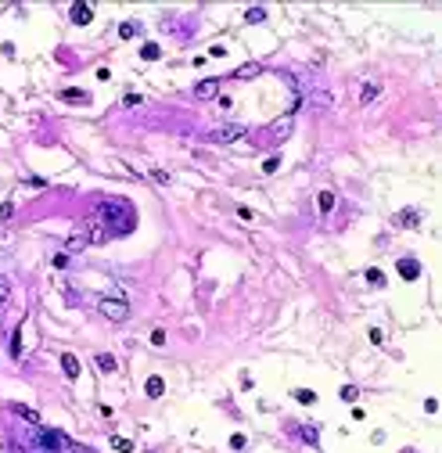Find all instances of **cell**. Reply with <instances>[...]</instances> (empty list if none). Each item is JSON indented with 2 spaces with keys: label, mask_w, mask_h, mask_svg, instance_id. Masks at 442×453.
Instances as JSON below:
<instances>
[{
  "label": "cell",
  "mask_w": 442,
  "mask_h": 453,
  "mask_svg": "<svg viewBox=\"0 0 442 453\" xmlns=\"http://www.w3.org/2000/svg\"><path fill=\"white\" fill-rule=\"evenodd\" d=\"M11 410H14V414H18V417H25V421H29V425H40V414L33 410V406H22V403H14V406H11Z\"/></svg>",
  "instance_id": "14"
},
{
  "label": "cell",
  "mask_w": 442,
  "mask_h": 453,
  "mask_svg": "<svg viewBox=\"0 0 442 453\" xmlns=\"http://www.w3.org/2000/svg\"><path fill=\"white\" fill-rule=\"evenodd\" d=\"M141 58H144V62H158V58H162V47H158V43H144V47H141Z\"/></svg>",
  "instance_id": "17"
},
{
  "label": "cell",
  "mask_w": 442,
  "mask_h": 453,
  "mask_svg": "<svg viewBox=\"0 0 442 453\" xmlns=\"http://www.w3.org/2000/svg\"><path fill=\"white\" fill-rule=\"evenodd\" d=\"M245 446H248L245 435H230V450H245Z\"/></svg>",
  "instance_id": "31"
},
{
  "label": "cell",
  "mask_w": 442,
  "mask_h": 453,
  "mask_svg": "<svg viewBox=\"0 0 442 453\" xmlns=\"http://www.w3.org/2000/svg\"><path fill=\"white\" fill-rule=\"evenodd\" d=\"M248 137V126H241V123H226V126H216L209 133V141L212 144H237V141H245Z\"/></svg>",
  "instance_id": "3"
},
{
  "label": "cell",
  "mask_w": 442,
  "mask_h": 453,
  "mask_svg": "<svg viewBox=\"0 0 442 453\" xmlns=\"http://www.w3.org/2000/svg\"><path fill=\"white\" fill-rule=\"evenodd\" d=\"M245 18H248V22H263V18H266V11H263V7H248V11H245Z\"/></svg>",
  "instance_id": "26"
},
{
  "label": "cell",
  "mask_w": 442,
  "mask_h": 453,
  "mask_svg": "<svg viewBox=\"0 0 442 453\" xmlns=\"http://www.w3.org/2000/svg\"><path fill=\"white\" fill-rule=\"evenodd\" d=\"M216 86H220L216 79H202V83L194 86V94H198V97H216Z\"/></svg>",
  "instance_id": "15"
},
{
  "label": "cell",
  "mask_w": 442,
  "mask_h": 453,
  "mask_svg": "<svg viewBox=\"0 0 442 453\" xmlns=\"http://www.w3.org/2000/svg\"><path fill=\"white\" fill-rule=\"evenodd\" d=\"M62 371H65L69 381H75V378H79V360H75L72 353H65V356H62Z\"/></svg>",
  "instance_id": "9"
},
{
  "label": "cell",
  "mask_w": 442,
  "mask_h": 453,
  "mask_svg": "<svg viewBox=\"0 0 442 453\" xmlns=\"http://www.w3.org/2000/svg\"><path fill=\"white\" fill-rule=\"evenodd\" d=\"M363 277H367V284H374V288H385V274H381L377 266H370V270H367Z\"/></svg>",
  "instance_id": "19"
},
{
  "label": "cell",
  "mask_w": 442,
  "mask_h": 453,
  "mask_svg": "<svg viewBox=\"0 0 442 453\" xmlns=\"http://www.w3.org/2000/svg\"><path fill=\"white\" fill-rule=\"evenodd\" d=\"M7 299H11V284L0 277V306H7Z\"/></svg>",
  "instance_id": "29"
},
{
  "label": "cell",
  "mask_w": 442,
  "mask_h": 453,
  "mask_svg": "<svg viewBox=\"0 0 442 453\" xmlns=\"http://www.w3.org/2000/svg\"><path fill=\"white\" fill-rule=\"evenodd\" d=\"M54 266H58V270H65V266H69V255H65V252H58V255H54Z\"/></svg>",
  "instance_id": "34"
},
{
  "label": "cell",
  "mask_w": 442,
  "mask_h": 453,
  "mask_svg": "<svg viewBox=\"0 0 442 453\" xmlns=\"http://www.w3.org/2000/svg\"><path fill=\"white\" fill-rule=\"evenodd\" d=\"M29 443H33L40 453H62L65 435H62V432H54V428H40V425H33V432H29Z\"/></svg>",
  "instance_id": "2"
},
{
  "label": "cell",
  "mask_w": 442,
  "mask_h": 453,
  "mask_svg": "<svg viewBox=\"0 0 442 453\" xmlns=\"http://www.w3.org/2000/svg\"><path fill=\"white\" fill-rule=\"evenodd\" d=\"M62 101H86V90H62Z\"/></svg>",
  "instance_id": "22"
},
{
  "label": "cell",
  "mask_w": 442,
  "mask_h": 453,
  "mask_svg": "<svg viewBox=\"0 0 442 453\" xmlns=\"http://www.w3.org/2000/svg\"><path fill=\"white\" fill-rule=\"evenodd\" d=\"M292 130H295V115H281V119H277V123H273L266 133H270L273 141H288V133H292Z\"/></svg>",
  "instance_id": "5"
},
{
  "label": "cell",
  "mask_w": 442,
  "mask_h": 453,
  "mask_svg": "<svg viewBox=\"0 0 442 453\" xmlns=\"http://www.w3.org/2000/svg\"><path fill=\"white\" fill-rule=\"evenodd\" d=\"M399 277L403 281H417L421 277V263L410 259V255H403V259H399Z\"/></svg>",
  "instance_id": "6"
},
{
  "label": "cell",
  "mask_w": 442,
  "mask_h": 453,
  "mask_svg": "<svg viewBox=\"0 0 442 453\" xmlns=\"http://www.w3.org/2000/svg\"><path fill=\"white\" fill-rule=\"evenodd\" d=\"M62 453H90V450H86V446H79V443H72V439H65Z\"/></svg>",
  "instance_id": "27"
},
{
  "label": "cell",
  "mask_w": 442,
  "mask_h": 453,
  "mask_svg": "<svg viewBox=\"0 0 442 453\" xmlns=\"http://www.w3.org/2000/svg\"><path fill=\"white\" fill-rule=\"evenodd\" d=\"M112 450H123V453H130V450H133V443H130V439H123V435H112Z\"/></svg>",
  "instance_id": "23"
},
{
  "label": "cell",
  "mask_w": 442,
  "mask_h": 453,
  "mask_svg": "<svg viewBox=\"0 0 442 453\" xmlns=\"http://www.w3.org/2000/svg\"><path fill=\"white\" fill-rule=\"evenodd\" d=\"M295 399L309 406V403H316V392H313V388H295Z\"/></svg>",
  "instance_id": "20"
},
{
  "label": "cell",
  "mask_w": 442,
  "mask_h": 453,
  "mask_svg": "<svg viewBox=\"0 0 442 453\" xmlns=\"http://www.w3.org/2000/svg\"><path fill=\"white\" fill-rule=\"evenodd\" d=\"M424 410H428V414H435V410H439V399H435V396H428V399H424Z\"/></svg>",
  "instance_id": "36"
},
{
  "label": "cell",
  "mask_w": 442,
  "mask_h": 453,
  "mask_svg": "<svg viewBox=\"0 0 442 453\" xmlns=\"http://www.w3.org/2000/svg\"><path fill=\"white\" fill-rule=\"evenodd\" d=\"M259 72H263V65H259V62H248V65L234 69V79H255Z\"/></svg>",
  "instance_id": "12"
},
{
  "label": "cell",
  "mask_w": 442,
  "mask_h": 453,
  "mask_svg": "<svg viewBox=\"0 0 442 453\" xmlns=\"http://www.w3.org/2000/svg\"><path fill=\"white\" fill-rule=\"evenodd\" d=\"M277 165H281V155H270V158L263 162V173H273V169H277Z\"/></svg>",
  "instance_id": "30"
},
{
  "label": "cell",
  "mask_w": 442,
  "mask_h": 453,
  "mask_svg": "<svg viewBox=\"0 0 442 453\" xmlns=\"http://www.w3.org/2000/svg\"><path fill=\"white\" fill-rule=\"evenodd\" d=\"M403 453H414V450H403Z\"/></svg>",
  "instance_id": "37"
},
{
  "label": "cell",
  "mask_w": 442,
  "mask_h": 453,
  "mask_svg": "<svg viewBox=\"0 0 442 453\" xmlns=\"http://www.w3.org/2000/svg\"><path fill=\"white\" fill-rule=\"evenodd\" d=\"M377 94H381V83H374V79H367V83H363V86H360V104H370V101H374Z\"/></svg>",
  "instance_id": "8"
},
{
  "label": "cell",
  "mask_w": 442,
  "mask_h": 453,
  "mask_svg": "<svg viewBox=\"0 0 442 453\" xmlns=\"http://www.w3.org/2000/svg\"><path fill=\"white\" fill-rule=\"evenodd\" d=\"M144 392H147V396H151V399H158V396H162V392H165V381H162V378H158V374H151V378H147V381H144Z\"/></svg>",
  "instance_id": "10"
},
{
  "label": "cell",
  "mask_w": 442,
  "mask_h": 453,
  "mask_svg": "<svg viewBox=\"0 0 442 453\" xmlns=\"http://www.w3.org/2000/svg\"><path fill=\"white\" fill-rule=\"evenodd\" d=\"M94 223H101L108 234H126L130 226H133V213H130L126 202L104 198V202H97V209H94Z\"/></svg>",
  "instance_id": "1"
},
{
  "label": "cell",
  "mask_w": 442,
  "mask_h": 453,
  "mask_svg": "<svg viewBox=\"0 0 442 453\" xmlns=\"http://www.w3.org/2000/svg\"><path fill=\"white\" fill-rule=\"evenodd\" d=\"M338 396H342L345 403H356V396H360V392H356V385H342V392H338Z\"/></svg>",
  "instance_id": "25"
},
{
  "label": "cell",
  "mask_w": 442,
  "mask_h": 453,
  "mask_svg": "<svg viewBox=\"0 0 442 453\" xmlns=\"http://www.w3.org/2000/svg\"><path fill=\"white\" fill-rule=\"evenodd\" d=\"M370 342L381 345V342H385V331H381V327H370Z\"/></svg>",
  "instance_id": "33"
},
{
  "label": "cell",
  "mask_w": 442,
  "mask_h": 453,
  "mask_svg": "<svg viewBox=\"0 0 442 453\" xmlns=\"http://www.w3.org/2000/svg\"><path fill=\"white\" fill-rule=\"evenodd\" d=\"M298 435H302V439H306L309 446H316V428H309V425H306V428H298Z\"/></svg>",
  "instance_id": "28"
},
{
  "label": "cell",
  "mask_w": 442,
  "mask_h": 453,
  "mask_svg": "<svg viewBox=\"0 0 442 453\" xmlns=\"http://www.w3.org/2000/svg\"><path fill=\"white\" fill-rule=\"evenodd\" d=\"M316 209H320V216H327L331 209H334V194H331V191H320V194H316Z\"/></svg>",
  "instance_id": "13"
},
{
  "label": "cell",
  "mask_w": 442,
  "mask_h": 453,
  "mask_svg": "<svg viewBox=\"0 0 442 453\" xmlns=\"http://www.w3.org/2000/svg\"><path fill=\"white\" fill-rule=\"evenodd\" d=\"M90 18H94V11H90V4H72V22H75V25H86Z\"/></svg>",
  "instance_id": "11"
},
{
  "label": "cell",
  "mask_w": 442,
  "mask_h": 453,
  "mask_svg": "<svg viewBox=\"0 0 442 453\" xmlns=\"http://www.w3.org/2000/svg\"><path fill=\"white\" fill-rule=\"evenodd\" d=\"M90 241H86V234H72L69 237V245H65V255H72V252H79V248H86Z\"/></svg>",
  "instance_id": "16"
},
{
  "label": "cell",
  "mask_w": 442,
  "mask_h": 453,
  "mask_svg": "<svg viewBox=\"0 0 442 453\" xmlns=\"http://www.w3.org/2000/svg\"><path fill=\"white\" fill-rule=\"evenodd\" d=\"M97 367H101L104 374H115L119 364H115V356H112V353H101V356H97Z\"/></svg>",
  "instance_id": "18"
},
{
  "label": "cell",
  "mask_w": 442,
  "mask_h": 453,
  "mask_svg": "<svg viewBox=\"0 0 442 453\" xmlns=\"http://www.w3.org/2000/svg\"><path fill=\"white\" fill-rule=\"evenodd\" d=\"M97 313L101 316H108V320H126L130 316V306H126V299H115V295H104V299H97Z\"/></svg>",
  "instance_id": "4"
},
{
  "label": "cell",
  "mask_w": 442,
  "mask_h": 453,
  "mask_svg": "<svg viewBox=\"0 0 442 453\" xmlns=\"http://www.w3.org/2000/svg\"><path fill=\"white\" fill-rule=\"evenodd\" d=\"M137 29H141L137 22H123V25H119V36H123V40H133V36H137Z\"/></svg>",
  "instance_id": "21"
},
{
  "label": "cell",
  "mask_w": 442,
  "mask_h": 453,
  "mask_svg": "<svg viewBox=\"0 0 442 453\" xmlns=\"http://www.w3.org/2000/svg\"><path fill=\"white\" fill-rule=\"evenodd\" d=\"M417 223H421L417 209H403V213H395V226H417Z\"/></svg>",
  "instance_id": "7"
},
{
  "label": "cell",
  "mask_w": 442,
  "mask_h": 453,
  "mask_svg": "<svg viewBox=\"0 0 442 453\" xmlns=\"http://www.w3.org/2000/svg\"><path fill=\"white\" fill-rule=\"evenodd\" d=\"M151 176H155V180H158V184H169V180H173V176H169V173H165V169H151Z\"/></svg>",
  "instance_id": "32"
},
{
  "label": "cell",
  "mask_w": 442,
  "mask_h": 453,
  "mask_svg": "<svg viewBox=\"0 0 442 453\" xmlns=\"http://www.w3.org/2000/svg\"><path fill=\"white\" fill-rule=\"evenodd\" d=\"M151 342H155V345H162V342H165V331H162V327H155V331H151Z\"/></svg>",
  "instance_id": "35"
},
{
  "label": "cell",
  "mask_w": 442,
  "mask_h": 453,
  "mask_svg": "<svg viewBox=\"0 0 442 453\" xmlns=\"http://www.w3.org/2000/svg\"><path fill=\"white\" fill-rule=\"evenodd\" d=\"M11 356H22V327L11 335Z\"/></svg>",
  "instance_id": "24"
}]
</instances>
